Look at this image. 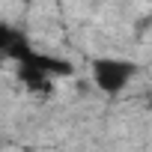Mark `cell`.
I'll use <instances>...</instances> for the list:
<instances>
[{"mask_svg":"<svg viewBox=\"0 0 152 152\" xmlns=\"http://www.w3.org/2000/svg\"><path fill=\"white\" fill-rule=\"evenodd\" d=\"M128 75H131V66L128 63H99L96 66V81H99V87L102 90H107V93H116L125 81H128Z\"/></svg>","mask_w":152,"mask_h":152,"instance_id":"obj_1","label":"cell"}]
</instances>
